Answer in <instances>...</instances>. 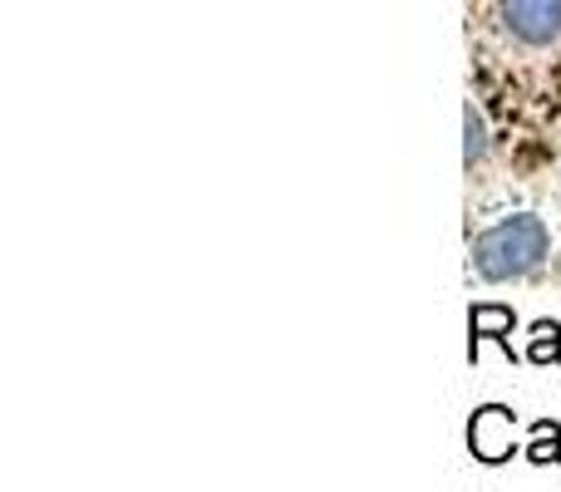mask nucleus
<instances>
[{"mask_svg":"<svg viewBox=\"0 0 561 492\" xmlns=\"http://www.w3.org/2000/svg\"><path fill=\"white\" fill-rule=\"evenodd\" d=\"M463 128H468V144H463V158L468 163H478L483 158V148H488V138H483V118L468 108V118H463Z\"/></svg>","mask_w":561,"mask_h":492,"instance_id":"obj_7","label":"nucleus"},{"mask_svg":"<svg viewBox=\"0 0 561 492\" xmlns=\"http://www.w3.org/2000/svg\"><path fill=\"white\" fill-rule=\"evenodd\" d=\"M527 464H561V424L557 419H537L533 424V438L523 448Z\"/></svg>","mask_w":561,"mask_h":492,"instance_id":"obj_5","label":"nucleus"},{"mask_svg":"<svg viewBox=\"0 0 561 492\" xmlns=\"http://www.w3.org/2000/svg\"><path fill=\"white\" fill-rule=\"evenodd\" d=\"M527 359H533V365H557L561 359V325L557 320H533V330H527Z\"/></svg>","mask_w":561,"mask_h":492,"instance_id":"obj_6","label":"nucleus"},{"mask_svg":"<svg viewBox=\"0 0 561 492\" xmlns=\"http://www.w3.org/2000/svg\"><path fill=\"white\" fill-rule=\"evenodd\" d=\"M552 251V227L542 217H503L497 227H488L473 242V266L483 281H517L527 271H537Z\"/></svg>","mask_w":561,"mask_h":492,"instance_id":"obj_1","label":"nucleus"},{"mask_svg":"<svg viewBox=\"0 0 561 492\" xmlns=\"http://www.w3.org/2000/svg\"><path fill=\"white\" fill-rule=\"evenodd\" d=\"M468 454L478 458V464H507L513 454H523L517 448V414L503 404H483L473 414V424H468Z\"/></svg>","mask_w":561,"mask_h":492,"instance_id":"obj_2","label":"nucleus"},{"mask_svg":"<svg viewBox=\"0 0 561 492\" xmlns=\"http://www.w3.org/2000/svg\"><path fill=\"white\" fill-rule=\"evenodd\" d=\"M507 30L527 45H552L561 35V0H503Z\"/></svg>","mask_w":561,"mask_h":492,"instance_id":"obj_3","label":"nucleus"},{"mask_svg":"<svg viewBox=\"0 0 561 492\" xmlns=\"http://www.w3.org/2000/svg\"><path fill=\"white\" fill-rule=\"evenodd\" d=\"M513 325H517V316L507 306H473L468 310V359H478V345L483 340H497V345L513 355Z\"/></svg>","mask_w":561,"mask_h":492,"instance_id":"obj_4","label":"nucleus"}]
</instances>
